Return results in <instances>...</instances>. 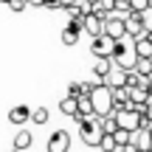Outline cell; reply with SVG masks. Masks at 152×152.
<instances>
[{"label":"cell","instance_id":"cell-1","mask_svg":"<svg viewBox=\"0 0 152 152\" xmlns=\"http://www.w3.org/2000/svg\"><path fill=\"white\" fill-rule=\"evenodd\" d=\"M87 99H90V110L96 118H102V115H110L113 113V99H110V87L102 85V82H93L90 93H87Z\"/></svg>","mask_w":152,"mask_h":152},{"label":"cell","instance_id":"cell-2","mask_svg":"<svg viewBox=\"0 0 152 152\" xmlns=\"http://www.w3.org/2000/svg\"><path fill=\"white\" fill-rule=\"evenodd\" d=\"M73 121H79V132H82V141L87 144V147H99V141H102V130H99V118L96 115H73Z\"/></svg>","mask_w":152,"mask_h":152},{"label":"cell","instance_id":"cell-3","mask_svg":"<svg viewBox=\"0 0 152 152\" xmlns=\"http://www.w3.org/2000/svg\"><path fill=\"white\" fill-rule=\"evenodd\" d=\"M113 115H115V127H118V130H124V132L141 130V113H138V110H132L130 104H127V107H121V110H113Z\"/></svg>","mask_w":152,"mask_h":152},{"label":"cell","instance_id":"cell-4","mask_svg":"<svg viewBox=\"0 0 152 152\" xmlns=\"http://www.w3.org/2000/svg\"><path fill=\"white\" fill-rule=\"evenodd\" d=\"M104 20H107V14H85L82 17V31H87L90 37H99V34L104 31Z\"/></svg>","mask_w":152,"mask_h":152},{"label":"cell","instance_id":"cell-5","mask_svg":"<svg viewBox=\"0 0 152 152\" xmlns=\"http://www.w3.org/2000/svg\"><path fill=\"white\" fill-rule=\"evenodd\" d=\"M113 42H115V39H110L107 34H99V37H93V42H90V54L96 56V59H102V56H107V59H110Z\"/></svg>","mask_w":152,"mask_h":152},{"label":"cell","instance_id":"cell-6","mask_svg":"<svg viewBox=\"0 0 152 152\" xmlns=\"http://www.w3.org/2000/svg\"><path fill=\"white\" fill-rule=\"evenodd\" d=\"M124 37H144V26H141V14H135V11H130V14L124 17Z\"/></svg>","mask_w":152,"mask_h":152},{"label":"cell","instance_id":"cell-7","mask_svg":"<svg viewBox=\"0 0 152 152\" xmlns=\"http://www.w3.org/2000/svg\"><path fill=\"white\" fill-rule=\"evenodd\" d=\"M68 149H71V135H68L65 130L51 132V138H48V152H68Z\"/></svg>","mask_w":152,"mask_h":152},{"label":"cell","instance_id":"cell-8","mask_svg":"<svg viewBox=\"0 0 152 152\" xmlns=\"http://www.w3.org/2000/svg\"><path fill=\"white\" fill-rule=\"evenodd\" d=\"M135 62H138V56L132 54L130 45H127L121 54H115V56H113V68H118V71H132V68H135Z\"/></svg>","mask_w":152,"mask_h":152},{"label":"cell","instance_id":"cell-9","mask_svg":"<svg viewBox=\"0 0 152 152\" xmlns=\"http://www.w3.org/2000/svg\"><path fill=\"white\" fill-rule=\"evenodd\" d=\"M102 34H107L110 39H124V17H107Z\"/></svg>","mask_w":152,"mask_h":152},{"label":"cell","instance_id":"cell-10","mask_svg":"<svg viewBox=\"0 0 152 152\" xmlns=\"http://www.w3.org/2000/svg\"><path fill=\"white\" fill-rule=\"evenodd\" d=\"M132 54H135L138 59H149V56H152V39L149 37L132 39Z\"/></svg>","mask_w":152,"mask_h":152},{"label":"cell","instance_id":"cell-11","mask_svg":"<svg viewBox=\"0 0 152 152\" xmlns=\"http://www.w3.org/2000/svg\"><path fill=\"white\" fill-rule=\"evenodd\" d=\"M130 144H132L135 149H141V152L152 149V141H149V132H147V130H135V132H130Z\"/></svg>","mask_w":152,"mask_h":152},{"label":"cell","instance_id":"cell-12","mask_svg":"<svg viewBox=\"0 0 152 152\" xmlns=\"http://www.w3.org/2000/svg\"><path fill=\"white\" fill-rule=\"evenodd\" d=\"M28 113H31V110H28L26 104H17V107L9 110V121H11V124H26V121H28Z\"/></svg>","mask_w":152,"mask_h":152},{"label":"cell","instance_id":"cell-13","mask_svg":"<svg viewBox=\"0 0 152 152\" xmlns=\"http://www.w3.org/2000/svg\"><path fill=\"white\" fill-rule=\"evenodd\" d=\"M110 71H113V59H107V56L96 59V65H93V76H99V82H102Z\"/></svg>","mask_w":152,"mask_h":152},{"label":"cell","instance_id":"cell-14","mask_svg":"<svg viewBox=\"0 0 152 152\" xmlns=\"http://www.w3.org/2000/svg\"><path fill=\"white\" fill-rule=\"evenodd\" d=\"M68 14L71 17H85V14H90V0H76L73 6H68Z\"/></svg>","mask_w":152,"mask_h":152},{"label":"cell","instance_id":"cell-15","mask_svg":"<svg viewBox=\"0 0 152 152\" xmlns=\"http://www.w3.org/2000/svg\"><path fill=\"white\" fill-rule=\"evenodd\" d=\"M31 141H34V138H31V132H28V130H20V132L14 135V149H17V152L28 149V147H31Z\"/></svg>","mask_w":152,"mask_h":152},{"label":"cell","instance_id":"cell-16","mask_svg":"<svg viewBox=\"0 0 152 152\" xmlns=\"http://www.w3.org/2000/svg\"><path fill=\"white\" fill-rule=\"evenodd\" d=\"M99 130L104 132V135H113L115 130H118V127H115V115L110 113V115H102V118H99Z\"/></svg>","mask_w":152,"mask_h":152},{"label":"cell","instance_id":"cell-17","mask_svg":"<svg viewBox=\"0 0 152 152\" xmlns=\"http://www.w3.org/2000/svg\"><path fill=\"white\" fill-rule=\"evenodd\" d=\"M59 110H62L65 115H71V118H73V115H76V99H73V96H65V99L59 102Z\"/></svg>","mask_w":152,"mask_h":152},{"label":"cell","instance_id":"cell-18","mask_svg":"<svg viewBox=\"0 0 152 152\" xmlns=\"http://www.w3.org/2000/svg\"><path fill=\"white\" fill-rule=\"evenodd\" d=\"M28 121H34V124H45V121H48V110H45V107H34L31 113H28Z\"/></svg>","mask_w":152,"mask_h":152},{"label":"cell","instance_id":"cell-19","mask_svg":"<svg viewBox=\"0 0 152 152\" xmlns=\"http://www.w3.org/2000/svg\"><path fill=\"white\" fill-rule=\"evenodd\" d=\"M76 113L85 115V118H87V115H93V110H90V99H87V96H79V99H76Z\"/></svg>","mask_w":152,"mask_h":152},{"label":"cell","instance_id":"cell-20","mask_svg":"<svg viewBox=\"0 0 152 152\" xmlns=\"http://www.w3.org/2000/svg\"><path fill=\"white\" fill-rule=\"evenodd\" d=\"M62 42H65V45H76V42H79V28L65 26V31H62Z\"/></svg>","mask_w":152,"mask_h":152},{"label":"cell","instance_id":"cell-21","mask_svg":"<svg viewBox=\"0 0 152 152\" xmlns=\"http://www.w3.org/2000/svg\"><path fill=\"white\" fill-rule=\"evenodd\" d=\"M99 149H102V152H115V141H113V135H104V132H102Z\"/></svg>","mask_w":152,"mask_h":152},{"label":"cell","instance_id":"cell-22","mask_svg":"<svg viewBox=\"0 0 152 152\" xmlns=\"http://www.w3.org/2000/svg\"><path fill=\"white\" fill-rule=\"evenodd\" d=\"M113 11H118V17L130 14V0H113Z\"/></svg>","mask_w":152,"mask_h":152},{"label":"cell","instance_id":"cell-23","mask_svg":"<svg viewBox=\"0 0 152 152\" xmlns=\"http://www.w3.org/2000/svg\"><path fill=\"white\" fill-rule=\"evenodd\" d=\"M113 141H115V149H118V147H124V144H130V132L115 130V132H113Z\"/></svg>","mask_w":152,"mask_h":152},{"label":"cell","instance_id":"cell-24","mask_svg":"<svg viewBox=\"0 0 152 152\" xmlns=\"http://www.w3.org/2000/svg\"><path fill=\"white\" fill-rule=\"evenodd\" d=\"M149 6H147V0H130V11H135V14H144Z\"/></svg>","mask_w":152,"mask_h":152},{"label":"cell","instance_id":"cell-25","mask_svg":"<svg viewBox=\"0 0 152 152\" xmlns=\"http://www.w3.org/2000/svg\"><path fill=\"white\" fill-rule=\"evenodd\" d=\"M68 96H73V99L82 96V82H71V87H68Z\"/></svg>","mask_w":152,"mask_h":152},{"label":"cell","instance_id":"cell-26","mask_svg":"<svg viewBox=\"0 0 152 152\" xmlns=\"http://www.w3.org/2000/svg\"><path fill=\"white\" fill-rule=\"evenodd\" d=\"M141 118H147L149 124H152V99H149L147 104H144V110H141Z\"/></svg>","mask_w":152,"mask_h":152},{"label":"cell","instance_id":"cell-27","mask_svg":"<svg viewBox=\"0 0 152 152\" xmlns=\"http://www.w3.org/2000/svg\"><path fill=\"white\" fill-rule=\"evenodd\" d=\"M6 6H9L11 11H23V9H26V0H9Z\"/></svg>","mask_w":152,"mask_h":152},{"label":"cell","instance_id":"cell-28","mask_svg":"<svg viewBox=\"0 0 152 152\" xmlns=\"http://www.w3.org/2000/svg\"><path fill=\"white\" fill-rule=\"evenodd\" d=\"M28 6H34V9H42V0H26V9Z\"/></svg>","mask_w":152,"mask_h":152},{"label":"cell","instance_id":"cell-29","mask_svg":"<svg viewBox=\"0 0 152 152\" xmlns=\"http://www.w3.org/2000/svg\"><path fill=\"white\" fill-rule=\"evenodd\" d=\"M56 3H59V9H68V6H73L76 0H56Z\"/></svg>","mask_w":152,"mask_h":152},{"label":"cell","instance_id":"cell-30","mask_svg":"<svg viewBox=\"0 0 152 152\" xmlns=\"http://www.w3.org/2000/svg\"><path fill=\"white\" fill-rule=\"evenodd\" d=\"M121 152H135V147H132V144H124V147H118Z\"/></svg>","mask_w":152,"mask_h":152},{"label":"cell","instance_id":"cell-31","mask_svg":"<svg viewBox=\"0 0 152 152\" xmlns=\"http://www.w3.org/2000/svg\"><path fill=\"white\" fill-rule=\"evenodd\" d=\"M147 96H149V99H152V82H149V87H147Z\"/></svg>","mask_w":152,"mask_h":152},{"label":"cell","instance_id":"cell-32","mask_svg":"<svg viewBox=\"0 0 152 152\" xmlns=\"http://www.w3.org/2000/svg\"><path fill=\"white\" fill-rule=\"evenodd\" d=\"M147 132H149V141H152V124H149V127H147Z\"/></svg>","mask_w":152,"mask_h":152},{"label":"cell","instance_id":"cell-33","mask_svg":"<svg viewBox=\"0 0 152 152\" xmlns=\"http://www.w3.org/2000/svg\"><path fill=\"white\" fill-rule=\"evenodd\" d=\"M0 3H9V0H0Z\"/></svg>","mask_w":152,"mask_h":152},{"label":"cell","instance_id":"cell-34","mask_svg":"<svg viewBox=\"0 0 152 152\" xmlns=\"http://www.w3.org/2000/svg\"><path fill=\"white\" fill-rule=\"evenodd\" d=\"M135 152H141V149H135Z\"/></svg>","mask_w":152,"mask_h":152},{"label":"cell","instance_id":"cell-35","mask_svg":"<svg viewBox=\"0 0 152 152\" xmlns=\"http://www.w3.org/2000/svg\"><path fill=\"white\" fill-rule=\"evenodd\" d=\"M11 152H17V149H11Z\"/></svg>","mask_w":152,"mask_h":152},{"label":"cell","instance_id":"cell-36","mask_svg":"<svg viewBox=\"0 0 152 152\" xmlns=\"http://www.w3.org/2000/svg\"><path fill=\"white\" fill-rule=\"evenodd\" d=\"M147 152H152V149H147Z\"/></svg>","mask_w":152,"mask_h":152}]
</instances>
